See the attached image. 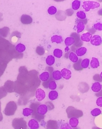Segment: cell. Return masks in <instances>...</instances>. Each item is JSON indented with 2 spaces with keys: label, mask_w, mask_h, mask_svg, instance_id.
Listing matches in <instances>:
<instances>
[{
  "label": "cell",
  "mask_w": 102,
  "mask_h": 129,
  "mask_svg": "<svg viewBox=\"0 0 102 129\" xmlns=\"http://www.w3.org/2000/svg\"><path fill=\"white\" fill-rule=\"evenodd\" d=\"M66 113L68 118H79L83 116V112L82 111L76 109L74 107L69 106L66 110Z\"/></svg>",
  "instance_id": "6da1fadb"
},
{
  "label": "cell",
  "mask_w": 102,
  "mask_h": 129,
  "mask_svg": "<svg viewBox=\"0 0 102 129\" xmlns=\"http://www.w3.org/2000/svg\"><path fill=\"white\" fill-rule=\"evenodd\" d=\"M12 126L14 129H27L26 122L23 118H17L14 119Z\"/></svg>",
  "instance_id": "7a4b0ae2"
},
{
  "label": "cell",
  "mask_w": 102,
  "mask_h": 129,
  "mask_svg": "<svg viewBox=\"0 0 102 129\" xmlns=\"http://www.w3.org/2000/svg\"><path fill=\"white\" fill-rule=\"evenodd\" d=\"M17 108V105L14 102H10L7 104L5 108V114L8 116L13 115L16 111Z\"/></svg>",
  "instance_id": "3957f363"
},
{
  "label": "cell",
  "mask_w": 102,
  "mask_h": 129,
  "mask_svg": "<svg viewBox=\"0 0 102 129\" xmlns=\"http://www.w3.org/2000/svg\"><path fill=\"white\" fill-rule=\"evenodd\" d=\"M100 6L99 3L95 1H84L82 4V7L85 12H88L91 9H94L96 8H98Z\"/></svg>",
  "instance_id": "277c9868"
},
{
  "label": "cell",
  "mask_w": 102,
  "mask_h": 129,
  "mask_svg": "<svg viewBox=\"0 0 102 129\" xmlns=\"http://www.w3.org/2000/svg\"><path fill=\"white\" fill-rule=\"evenodd\" d=\"M70 37H72L75 40V43L73 46H74L75 48H77L82 46L83 43L81 40L79 34L74 32L72 34Z\"/></svg>",
  "instance_id": "5b68a950"
},
{
  "label": "cell",
  "mask_w": 102,
  "mask_h": 129,
  "mask_svg": "<svg viewBox=\"0 0 102 129\" xmlns=\"http://www.w3.org/2000/svg\"><path fill=\"white\" fill-rule=\"evenodd\" d=\"M76 28L77 29V33L78 34L81 33L85 29V24H86L87 22V19H85L83 20H77Z\"/></svg>",
  "instance_id": "8992f818"
},
{
  "label": "cell",
  "mask_w": 102,
  "mask_h": 129,
  "mask_svg": "<svg viewBox=\"0 0 102 129\" xmlns=\"http://www.w3.org/2000/svg\"><path fill=\"white\" fill-rule=\"evenodd\" d=\"M91 44L93 46H99L102 44V40L101 36L98 35H95L91 39Z\"/></svg>",
  "instance_id": "52a82bcc"
},
{
  "label": "cell",
  "mask_w": 102,
  "mask_h": 129,
  "mask_svg": "<svg viewBox=\"0 0 102 129\" xmlns=\"http://www.w3.org/2000/svg\"><path fill=\"white\" fill-rule=\"evenodd\" d=\"M46 93L44 90L41 88H38L36 90L35 96L38 101H42L46 97Z\"/></svg>",
  "instance_id": "ba28073f"
},
{
  "label": "cell",
  "mask_w": 102,
  "mask_h": 129,
  "mask_svg": "<svg viewBox=\"0 0 102 129\" xmlns=\"http://www.w3.org/2000/svg\"><path fill=\"white\" fill-rule=\"evenodd\" d=\"M4 88L7 92H14V83L12 81H7L4 85Z\"/></svg>",
  "instance_id": "9c48e42d"
},
{
  "label": "cell",
  "mask_w": 102,
  "mask_h": 129,
  "mask_svg": "<svg viewBox=\"0 0 102 129\" xmlns=\"http://www.w3.org/2000/svg\"><path fill=\"white\" fill-rule=\"evenodd\" d=\"M61 73L62 77L66 80H69L72 77V72L67 69H63Z\"/></svg>",
  "instance_id": "30bf717a"
},
{
  "label": "cell",
  "mask_w": 102,
  "mask_h": 129,
  "mask_svg": "<svg viewBox=\"0 0 102 129\" xmlns=\"http://www.w3.org/2000/svg\"><path fill=\"white\" fill-rule=\"evenodd\" d=\"M32 18L30 16L23 14L21 17V22L24 24H29L32 22Z\"/></svg>",
  "instance_id": "8fae6325"
},
{
  "label": "cell",
  "mask_w": 102,
  "mask_h": 129,
  "mask_svg": "<svg viewBox=\"0 0 102 129\" xmlns=\"http://www.w3.org/2000/svg\"><path fill=\"white\" fill-rule=\"evenodd\" d=\"M28 125L30 129H38L39 128L38 121L34 119H32L29 121L28 123Z\"/></svg>",
  "instance_id": "7c38bea8"
},
{
  "label": "cell",
  "mask_w": 102,
  "mask_h": 129,
  "mask_svg": "<svg viewBox=\"0 0 102 129\" xmlns=\"http://www.w3.org/2000/svg\"><path fill=\"white\" fill-rule=\"evenodd\" d=\"M92 37H93L92 34L90 32H87L82 34L80 38L81 41L83 42H90Z\"/></svg>",
  "instance_id": "4fadbf2b"
},
{
  "label": "cell",
  "mask_w": 102,
  "mask_h": 129,
  "mask_svg": "<svg viewBox=\"0 0 102 129\" xmlns=\"http://www.w3.org/2000/svg\"><path fill=\"white\" fill-rule=\"evenodd\" d=\"M51 77H52V75H50L48 71L43 72L39 75L40 80L44 82L48 81Z\"/></svg>",
  "instance_id": "5bb4252c"
},
{
  "label": "cell",
  "mask_w": 102,
  "mask_h": 129,
  "mask_svg": "<svg viewBox=\"0 0 102 129\" xmlns=\"http://www.w3.org/2000/svg\"><path fill=\"white\" fill-rule=\"evenodd\" d=\"M57 122L56 121L49 120L48 121L46 129H58Z\"/></svg>",
  "instance_id": "9a60e30c"
},
{
  "label": "cell",
  "mask_w": 102,
  "mask_h": 129,
  "mask_svg": "<svg viewBox=\"0 0 102 129\" xmlns=\"http://www.w3.org/2000/svg\"><path fill=\"white\" fill-rule=\"evenodd\" d=\"M102 89V85L99 82H95L91 86L92 90L94 92H99Z\"/></svg>",
  "instance_id": "2e32d148"
},
{
  "label": "cell",
  "mask_w": 102,
  "mask_h": 129,
  "mask_svg": "<svg viewBox=\"0 0 102 129\" xmlns=\"http://www.w3.org/2000/svg\"><path fill=\"white\" fill-rule=\"evenodd\" d=\"M76 54L78 57H81L86 54L87 49L85 47H81L77 49L76 50Z\"/></svg>",
  "instance_id": "e0dca14e"
},
{
  "label": "cell",
  "mask_w": 102,
  "mask_h": 129,
  "mask_svg": "<svg viewBox=\"0 0 102 129\" xmlns=\"http://www.w3.org/2000/svg\"><path fill=\"white\" fill-rule=\"evenodd\" d=\"M51 41L52 43H56L57 44H61L63 42L62 37L61 36H53L51 38Z\"/></svg>",
  "instance_id": "ac0fdd59"
},
{
  "label": "cell",
  "mask_w": 102,
  "mask_h": 129,
  "mask_svg": "<svg viewBox=\"0 0 102 129\" xmlns=\"http://www.w3.org/2000/svg\"><path fill=\"white\" fill-rule=\"evenodd\" d=\"M52 77L53 80L58 81L61 79L62 78L61 73L59 71H54L52 73Z\"/></svg>",
  "instance_id": "d6986e66"
},
{
  "label": "cell",
  "mask_w": 102,
  "mask_h": 129,
  "mask_svg": "<svg viewBox=\"0 0 102 129\" xmlns=\"http://www.w3.org/2000/svg\"><path fill=\"white\" fill-rule=\"evenodd\" d=\"M90 65L92 68L95 69L98 68L100 66V63L98 59L95 57H93L90 62Z\"/></svg>",
  "instance_id": "ffe728a7"
},
{
  "label": "cell",
  "mask_w": 102,
  "mask_h": 129,
  "mask_svg": "<svg viewBox=\"0 0 102 129\" xmlns=\"http://www.w3.org/2000/svg\"><path fill=\"white\" fill-rule=\"evenodd\" d=\"M79 120L77 118H72L70 119L69 124L72 127L76 128L79 124Z\"/></svg>",
  "instance_id": "44dd1931"
},
{
  "label": "cell",
  "mask_w": 102,
  "mask_h": 129,
  "mask_svg": "<svg viewBox=\"0 0 102 129\" xmlns=\"http://www.w3.org/2000/svg\"><path fill=\"white\" fill-rule=\"evenodd\" d=\"M26 46L23 44H18L15 47V50L18 53H22L26 50Z\"/></svg>",
  "instance_id": "7402d4cb"
},
{
  "label": "cell",
  "mask_w": 102,
  "mask_h": 129,
  "mask_svg": "<svg viewBox=\"0 0 102 129\" xmlns=\"http://www.w3.org/2000/svg\"><path fill=\"white\" fill-rule=\"evenodd\" d=\"M58 93L57 92L53 90L50 91L48 94V97L51 101L55 100L58 98Z\"/></svg>",
  "instance_id": "603a6c76"
},
{
  "label": "cell",
  "mask_w": 102,
  "mask_h": 129,
  "mask_svg": "<svg viewBox=\"0 0 102 129\" xmlns=\"http://www.w3.org/2000/svg\"><path fill=\"white\" fill-rule=\"evenodd\" d=\"M55 62V59L54 56L52 55H50L47 57L46 59V63L48 66H51L54 64Z\"/></svg>",
  "instance_id": "cb8c5ba5"
},
{
  "label": "cell",
  "mask_w": 102,
  "mask_h": 129,
  "mask_svg": "<svg viewBox=\"0 0 102 129\" xmlns=\"http://www.w3.org/2000/svg\"><path fill=\"white\" fill-rule=\"evenodd\" d=\"M68 57L70 61H72L73 63H76L79 60L78 57L74 52L70 53Z\"/></svg>",
  "instance_id": "d4e9b609"
},
{
  "label": "cell",
  "mask_w": 102,
  "mask_h": 129,
  "mask_svg": "<svg viewBox=\"0 0 102 129\" xmlns=\"http://www.w3.org/2000/svg\"><path fill=\"white\" fill-rule=\"evenodd\" d=\"M64 42L66 46L69 47V46H71L74 44L75 43V40L72 37H67V38L65 39Z\"/></svg>",
  "instance_id": "484cf974"
},
{
  "label": "cell",
  "mask_w": 102,
  "mask_h": 129,
  "mask_svg": "<svg viewBox=\"0 0 102 129\" xmlns=\"http://www.w3.org/2000/svg\"><path fill=\"white\" fill-rule=\"evenodd\" d=\"M9 29L8 27H4L0 29V35L3 37H7L9 33Z\"/></svg>",
  "instance_id": "4316f807"
},
{
  "label": "cell",
  "mask_w": 102,
  "mask_h": 129,
  "mask_svg": "<svg viewBox=\"0 0 102 129\" xmlns=\"http://www.w3.org/2000/svg\"><path fill=\"white\" fill-rule=\"evenodd\" d=\"M53 55L57 58H60L63 55V51L59 49H55L53 52Z\"/></svg>",
  "instance_id": "83f0119b"
},
{
  "label": "cell",
  "mask_w": 102,
  "mask_h": 129,
  "mask_svg": "<svg viewBox=\"0 0 102 129\" xmlns=\"http://www.w3.org/2000/svg\"><path fill=\"white\" fill-rule=\"evenodd\" d=\"M81 61H82V59H79L78 61L74 64V68L76 71H79L82 70L83 69L81 66Z\"/></svg>",
  "instance_id": "f1b7e54d"
},
{
  "label": "cell",
  "mask_w": 102,
  "mask_h": 129,
  "mask_svg": "<svg viewBox=\"0 0 102 129\" xmlns=\"http://www.w3.org/2000/svg\"><path fill=\"white\" fill-rule=\"evenodd\" d=\"M81 5V2L78 0H75L72 3V7L73 10L76 11L79 9Z\"/></svg>",
  "instance_id": "f546056e"
},
{
  "label": "cell",
  "mask_w": 102,
  "mask_h": 129,
  "mask_svg": "<svg viewBox=\"0 0 102 129\" xmlns=\"http://www.w3.org/2000/svg\"><path fill=\"white\" fill-rule=\"evenodd\" d=\"M33 112V110L30 108H24L23 110V115L25 117H28L30 116Z\"/></svg>",
  "instance_id": "4dcf8cb0"
},
{
  "label": "cell",
  "mask_w": 102,
  "mask_h": 129,
  "mask_svg": "<svg viewBox=\"0 0 102 129\" xmlns=\"http://www.w3.org/2000/svg\"><path fill=\"white\" fill-rule=\"evenodd\" d=\"M90 60L89 59L86 58L82 60L81 62V66L83 69H86L88 68Z\"/></svg>",
  "instance_id": "1f68e13d"
},
{
  "label": "cell",
  "mask_w": 102,
  "mask_h": 129,
  "mask_svg": "<svg viewBox=\"0 0 102 129\" xmlns=\"http://www.w3.org/2000/svg\"><path fill=\"white\" fill-rule=\"evenodd\" d=\"M77 16L80 20H83L86 19V15L83 11H79L76 14Z\"/></svg>",
  "instance_id": "d6a6232c"
},
{
  "label": "cell",
  "mask_w": 102,
  "mask_h": 129,
  "mask_svg": "<svg viewBox=\"0 0 102 129\" xmlns=\"http://www.w3.org/2000/svg\"><path fill=\"white\" fill-rule=\"evenodd\" d=\"M48 13L51 15H54L57 12V8L54 6L50 7L48 10Z\"/></svg>",
  "instance_id": "836d02e7"
},
{
  "label": "cell",
  "mask_w": 102,
  "mask_h": 129,
  "mask_svg": "<svg viewBox=\"0 0 102 129\" xmlns=\"http://www.w3.org/2000/svg\"><path fill=\"white\" fill-rule=\"evenodd\" d=\"M101 113V111L99 108H96L91 111V114L93 116H97L100 115Z\"/></svg>",
  "instance_id": "e575fe53"
},
{
  "label": "cell",
  "mask_w": 102,
  "mask_h": 129,
  "mask_svg": "<svg viewBox=\"0 0 102 129\" xmlns=\"http://www.w3.org/2000/svg\"><path fill=\"white\" fill-rule=\"evenodd\" d=\"M57 84L53 80L50 81L48 85V88H49L51 90H54L57 88Z\"/></svg>",
  "instance_id": "d590c367"
},
{
  "label": "cell",
  "mask_w": 102,
  "mask_h": 129,
  "mask_svg": "<svg viewBox=\"0 0 102 129\" xmlns=\"http://www.w3.org/2000/svg\"><path fill=\"white\" fill-rule=\"evenodd\" d=\"M36 52L40 55H42L45 53V50L42 47L38 46L36 49Z\"/></svg>",
  "instance_id": "8d00e7d4"
},
{
  "label": "cell",
  "mask_w": 102,
  "mask_h": 129,
  "mask_svg": "<svg viewBox=\"0 0 102 129\" xmlns=\"http://www.w3.org/2000/svg\"><path fill=\"white\" fill-rule=\"evenodd\" d=\"M7 92L3 87H0V99L5 96L7 95Z\"/></svg>",
  "instance_id": "74e56055"
},
{
  "label": "cell",
  "mask_w": 102,
  "mask_h": 129,
  "mask_svg": "<svg viewBox=\"0 0 102 129\" xmlns=\"http://www.w3.org/2000/svg\"><path fill=\"white\" fill-rule=\"evenodd\" d=\"M94 28L95 30L98 31H102V24L100 22L96 23L94 25Z\"/></svg>",
  "instance_id": "f35d334b"
},
{
  "label": "cell",
  "mask_w": 102,
  "mask_h": 129,
  "mask_svg": "<svg viewBox=\"0 0 102 129\" xmlns=\"http://www.w3.org/2000/svg\"><path fill=\"white\" fill-rule=\"evenodd\" d=\"M59 129H72L71 127L70 126V124L67 123H63L60 126Z\"/></svg>",
  "instance_id": "ab89813d"
},
{
  "label": "cell",
  "mask_w": 102,
  "mask_h": 129,
  "mask_svg": "<svg viewBox=\"0 0 102 129\" xmlns=\"http://www.w3.org/2000/svg\"><path fill=\"white\" fill-rule=\"evenodd\" d=\"M94 80L96 81L100 82H102V78H100V76L98 74H96L95 75H94L93 77Z\"/></svg>",
  "instance_id": "60d3db41"
},
{
  "label": "cell",
  "mask_w": 102,
  "mask_h": 129,
  "mask_svg": "<svg viewBox=\"0 0 102 129\" xmlns=\"http://www.w3.org/2000/svg\"><path fill=\"white\" fill-rule=\"evenodd\" d=\"M96 104L99 107H101L102 106V97H100L99 98H98L96 100Z\"/></svg>",
  "instance_id": "b9f144b4"
},
{
  "label": "cell",
  "mask_w": 102,
  "mask_h": 129,
  "mask_svg": "<svg viewBox=\"0 0 102 129\" xmlns=\"http://www.w3.org/2000/svg\"><path fill=\"white\" fill-rule=\"evenodd\" d=\"M46 104H47L46 105L47 106L48 109V108L49 110H52L54 108V106L53 105V104L51 102H47L46 103Z\"/></svg>",
  "instance_id": "7bdbcfd3"
},
{
  "label": "cell",
  "mask_w": 102,
  "mask_h": 129,
  "mask_svg": "<svg viewBox=\"0 0 102 129\" xmlns=\"http://www.w3.org/2000/svg\"><path fill=\"white\" fill-rule=\"evenodd\" d=\"M7 66H0V77L3 75L4 71H5V69L6 68Z\"/></svg>",
  "instance_id": "ee69618b"
},
{
  "label": "cell",
  "mask_w": 102,
  "mask_h": 129,
  "mask_svg": "<svg viewBox=\"0 0 102 129\" xmlns=\"http://www.w3.org/2000/svg\"><path fill=\"white\" fill-rule=\"evenodd\" d=\"M70 50V48H69V47L67 46L66 47V48H65V52H67V51H69Z\"/></svg>",
  "instance_id": "f6af8a7d"
},
{
  "label": "cell",
  "mask_w": 102,
  "mask_h": 129,
  "mask_svg": "<svg viewBox=\"0 0 102 129\" xmlns=\"http://www.w3.org/2000/svg\"><path fill=\"white\" fill-rule=\"evenodd\" d=\"M74 129H79V128H74Z\"/></svg>",
  "instance_id": "bcb514c9"
}]
</instances>
